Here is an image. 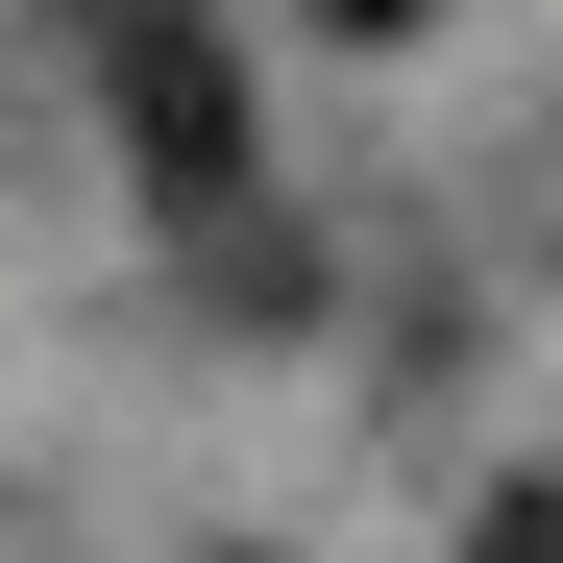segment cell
<instances>
[{"label":"cell","mask_w":563,"mask_h":563,"mask_svg":"<svg viewBox=\"0 0 563 563\" xmlns=\"http://www.w3.org/2000/svg\"><path fill=\"white\" fill-rule=\"evenodd\" d=\"M465 563H563V490H490V515H465Z\"/></svg>","instance_id":"obj_2"},{"label":"cell","mask_w":563,"mask_h":563,"mask_svg":"<svg viewBox=\"0 0 563 563\" xmlns=\"http://www.w3.org/2000/svg\"><path fill=\"white\" fill-rule=\"evenodd\" d=\"M319 25H343V49H417V25H441V0H319Z\"/></svg>","instance_id":"obj_3"},{"label":"cell","mask_w":563,"mask_h":563,"mask_svg":"<svg viewBox=\"0 0 563 563\" xmlns=\"http://www.w3.org/2000/svg\"><path fill=\"white\" fill-rule=\"evenodd\" d=\"M99 123L147 172V221H245V49L197 0H99Z\"/></svg>","instance_id":"obj_1"}]
</instances>
